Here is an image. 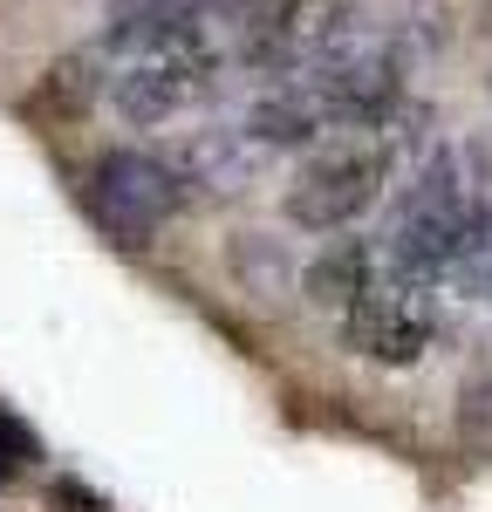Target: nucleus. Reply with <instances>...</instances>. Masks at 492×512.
<instances>
[{
	"label": "nucleus",
	"mask_w": 492,
	"mask_h": 512,
	"mask_svg": "<svg viewBox=\"0 0 492 512\" xmlns=\"http://www.w3.org/2000/svg\"><path fill=\"white\" fill-rule=\"evenodd\" d=\"M103 89L130 123H171L185 117L212 89V69H219V48H212V21H192V14H123L103 55Z\"/></svg>",
	"instance_id": "nucleus-1"
},
{
	"label": "nucleus",
	"mask_w": 492,
	"mask_h": 512,
	"mask_svg": "<svg viewBox=\"0 0 492 512\" xmlns=\"http://www.w3.org/2000/svg\"><path fill=\"white\" fill-rule=\"evenodd\" d=\"M486 205L472 192L458 151H431V158L410 171V185H397V205H390V233H383V260H397L410 274L438 280L465 260V246L479 233Z\"/></svg>",
	"instance_id": "nucleus-2"
},
{
	"label": "nucleus",
	"mask_w": 492,
	"mask_h": 512,
	"mask_svg": "<svg viewBox=\"0 0 492 512\" xmlns=\"http://www.w3.org/2000/svg\"><path fill=\"white\" fill-rule=\"evenodd\" d=\"M390 164L397 158H390L383 123H363V130L328 137L322 151L294 171V185H287V219H294L301 233H342L349 219H363L369 205L383 198Z\"/></svg>",
	"instance_id": "nucleus-3"
},
{
	"label": "nucleus",
	"mask_w": 492,
	"mask_h": 512,
	"mask_svg": "<svg viewBox=\"0 0 492 512\" xmlns=\"http://www.w3.org/2000/svg\"><path fill=\"white\" fill-rule=\"evenodd\" d=\"M342 335L363 362H383V369H410L417 355L438 342V280L410 274L397 260L376 253L363 294L342 308Z\"/></svg>",
	"instance_id": "nucleus-4"
},
{
	"label": "nucleus",
	"mask_w": 492,
	"mask_h": 512,
	"mask_svg": "<svg viewBox=\"0 0 492 512\" xmlns=\"http://www.w3.org/2000/svg\"><path fill=\"white\" fill-rule=\"evenodd\" d=\"M178 198H185L178 171L164 158H151V151H103V158L89 164V178H82L89 219L110 239H123V246H144L178 212Z\"/></svg>",
	"instance_id": "nucleus-5"
},
{
	"label": "nucleus",
	"mask_w": 492,
	"mask_h": 512,
	"mask_svg": "<svg viewBox=\"0 0 492 512\" xmlns=\"http://www.w3.org/2000/svg\"><path fill=\"white\" fill-rule=\"evenodd\" d=\"M342 21H349L342 0H274V7L246 28V69L267 76V82L308 76L328 48H335Z\"/></svg>",
	"instance_id": "nucleus-6"
},
{
	"label": "nucleus",
	"mask_w": 492,
	"mask_h": 512,
	"mask_svg": "<svg viewBox=\"0 0 492 512\" xmlns=\"http://www.w3.org/2000/svg\"><path fill=\"white\" fill-rule=\"evenodd\" d=\"M267 144L246 130V123H212V130H192L178 151H171V171L185 192H205V198H240L260 171H267Z\"/></svg>",
	"instance_id": "nucleus-7"
},
{
	"label": "nucleus",
	"mask_w": 492,
	"mask_h": 512,
	"mask_svg": "<svg viewBox=\"0 0 492 512\" xmlns=\"http://www.w3.org/2000/svg\"><path fill=\"white\" fill-rule=\"evenodd\" d=\"M369 267H376V246H356V239L328 246L322 260L308 267V301H315V308H328V315H342V308L363 294Z\"/></svg>",
	"instance_id": "nucleus-8"
},
{
	"label": "nucleus",
	"mask_w": 492,
	"mask_h": 512,
	"mask_svg": "<svg viewBox=\"0 0 492 512\" xmlns=\"http://www.w3.org/2000/svg\"><path fill=\"white\" fill-rule=\"evenodd\" d=\"M458 444L472 458H492V376H472L458 390Z\"/></svg>",
	"instance_id": "nucleus-9"
},
{
	"label": "nucleus",
	"mask_w": 492,
	"mask_h": 512,
	"mask_svg": "<svg viewBox=\"0 0 492 512\" xmlns=\"http://www.w3.org/2000/svg\"><path fill=\"white\" fill-rule=\"evenodd\" d=\"M35 437H28V424H14V417H0V485L21 472V465H35Z\"/></svg>",
	"instance_id": "nucleus-10"
},
{
	"label": "nucleus",
	"mask_w": 492,
	"mask_h": 512,
	"mask_svg": "<svg viewBox=\"0 0 492 512\" xmlns=\"http://www.w3.org/2000/svg\"><path fill=\"white\" fill-rule=\"evenodd\" d=\"M267 7H274V0H205L199 21H240V28H253V21H260Z\"/></svg>",
	"instance_id": "nucleus-11"
},
{
	"label": "nucleus",
	"mask_w": 492,
	"mask_h": 512,
	"mask_svg": "<svg viewBox=\"0 0 492 512\" xmlns=\"http://www.w3.org/2000/svg\"><path fill=\"white\" fill-rule=\"evenodd\" d=\"M55 506H62V512H103V499H89L82 485H69V478H62V485H55Z\"/></svg>",
	"instance_id": "nucleus-12"
}]
</instances>
